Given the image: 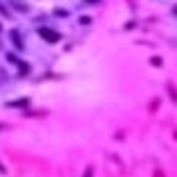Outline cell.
<instances>
[{"mask_svg": "<svg viewBox=\"0 0 177 177\" xmlns=\"http://www.w3.org/2000/svg\"><path fill=\"white\" fill-rule=\"evenodd\" d=\"M41 34H43V37H50V39H57V34H52V32H45V30H43Z\"/></svg>", "mask_w": 177, "mask_h": 177, "instance_id": "6da1fadb", "label": "cell"}, {"mask_svg": "<svg viewBox=\"0 0 177 177\" xmlns=\"http://www.w3.org/2000/svg\"><path fill=\"white\" fill-rule=\"evenodd\" d=\"M2 127H5V125H2V123H0V129H2Z\"/></svg>", "mask_w": 177, "mask_h": 177, "instance_id": "7a4b0ae2", "label": "cell"}]
</instances>
